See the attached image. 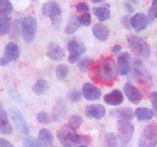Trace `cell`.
Returning a JSON list of instances; mask_svg holds the SVG:
<instances>
[{
	"label": "cell",
	"mask_w": 157,
	"mask_h": 147,
	"mask_svg": "<svg viewBox=\"0 0 157 147\" xmlns=\"http://www.w3.org/2000/svg\"><path fill=\"white\" fill-rule=\"evenodd\" d=\"M38 141L42 145V147H52L53 145V135L49 130L42 129L38 132Z\"/></svg>",
	"instance_id": "44dd1931"
},
{
	"label": "cell",
	"mask_w": 157,
	"mask_h": 147,
	"mask_svg": "<svg viewBox=\"0 0 157 147\" xmlns=\"http://www.w3.org/2000/svg\"><path fill=\"white\" fill-rule=\"evenodd\" d=\"M76 10L78 11V12H81V15L82 13H90L88 11H90V9H88V6H87V4L86 2H78V4H76Z\"/></svg>",
	"instance_id": "f35d334b"
},
{
	"label": "cell",
	"mask_w": 157,
	"mask_h": 147,
	"mask_svg": "<svg viewBox=\"0 0 157 147\" xmlns=\"http://www.w3.org/2000/svg\"><path fill=\"white\" fill-rule=\"evenodd\" d=\"M148 18L151 20H157V0H155L150 7L148 11Z\"/></svg>",
	"instance_id": "d590c367"
},
{
	"label": "cell",
	"mask_w": 157,
	"mask_h": 147,
	"mask_svg": "<svg viewBox=\"0 0 157 147\" xmlns=\"http://www.w3.org/2000/svg\"><path fill=\"white\" fill-rule=\"evenodd\" d=\"M92 64H93L92 58H81V59L77 61V66H78V69H80L82 72H86L87 70H90L91 66H92Z\"/></svg>",
	"instance_id": "f1b7e54d"
},
{
	"label": "cell",
	"mask_w": 157,
	"mask_h": 147,
	"mask_svg": "<svg viewBox=\"0 0 157 147\" xmlns=\"http://www.w3.org/2000/svg\"><path fill=\"white\" fill-rule=\"evenodd\" d=\"M101 94H102L101 89L92 83H85L82 86V96L87 100H96L101 97Z\"/></svg>",
	"instance_id": "4fadbf2b"
},
{
	"label": "cell",
	"mask_w": 157,
	"mask_h": 147,
	"mask_svg": "<svg viewBox=\"0 0 157 147\" xmlns=\"http://www.w3.org/2000/svg\"><path fill=\"white\" fill-rule=\"evenodd\" d=\"M12 12V4L7 0L0 1V16H9Z\"/></svg>",
	"instance_id": "f546056e"
},
{
	"label": "cell",
	"mask_w": 157,
	"mask_h": 147,
	"mask_svg": "<svg viewBox=\"0 0 157 147\" xmlns=\"http://www.w3.org/2000/svg\"><path fill=\"white\" fill-rule=\"evenodd\" d=\"M81 96H82V93L75 89V91H71V92H69V94H67V98H69L71 102L76 103V102H80V100H81Z\"/></svg>",
	"instance_id": "e575fe53"
},
{
	"label": "cell",
	"mask_w": 157,
	"mask_h": 147,
	"mask_svg": "<svg viewBox=\"0 0 157 147\" xmlns=\"http://www.w3.org/2000/svg\"><path fill=\"white\" fill-rule=\"evenodd\" d=\"M135 115L137 118V120L140 121H147V120H151L155 115V113L148 109V108H145V107H140L135 110Z\"/></svg>",
	"instance_id": "7402d4cb"
},
{
	"label": "cell",
	"mask_w": 157,
	"mask_h": 147,
	"mask_svg": "<svg viewBox=\"0 0 157 147\" xmlns=\"http://www.w3.org/2000/svg\"><path fill=\"white\" fill-rule=\"evenodd\" d=\"M157 146V124L152 123L145 126L141 138L139 141V147H156Z\"/></svg>",
	"instance_id": "277c9868"
},
{
	"label": "cell",
	"mask_w": 157,
	"mask_h": 147,
	"mask_svg": "<svg viewBox=\"0 0 157 147\" xmlns=\"http://www.w3.org/2000/svg\"><path fill=\"white\" fill-rule=\"evenodd\" d=\"M42 12H43L44 16L50 17L52 21L58 20V18H61V9H60V6H59L56 2H54V1H49V2L43 4V6H42Z\"/></svg>",
	"instance_id": "30bf717a"
},
{
	"label": "cell",
	"mask_w": 157,
	"mask_h": 147,
	"mask_svg": "<svg viewBox=\"0 0 157 147\" xmlns=\"http://www.w3.org/2000/svg\"><path fill=\"white\" fill-rule=\"evenodd\" d=\"M134 70H135V76L140 81H150L148 75L146 74V71L144 70V66L140 62H135L134 64Z\"/></svg>",
	"instance_id": "484cf974"
},
{
	"label": "cell",
	"mask_w": 157,
	"mask_h": 147,
	"mask_svg": "<svg viewBox=\"0 0 157 147\" xmlns=\"http://www.w3.org/2000/svg\"><path fill=\"white\" fill-rule=\"evenodd\" d=\"M121 23H123V26L125 27V29H130V28H132V26H131V18H130L129 16H123V18H121Z\"/></svg>",
	"instance_id": "60d3db41"
},
{
	"label": "cell",
	"mask_w": 157,
	"mask_h": 147,
	"mask_svg": "<svg viewBox=\"0 0 157 147\" xmlns=\"http://www.w3.org/2000/svg\"><path fill=\"white\" fill-rule=\"evenodd\" d=\"M147 23H148V17H147L145 13L139 12V13H135V15L131 17V26H132V28L136 29V31H142V29H145L146 26H147Z\"/></svg>",
	"instance_id": "2e32d148"
},
{
	"label": "cell",
	"mask_w": 157,
	"mask_h": 147,
	"mask_svg": "<svg viewBox=\"0 0 157 147\" xmlns=\"http://www.w3.org/2000/svg\"><path fill=\"white\" fill-rule=\"evenodd\" d=\"M18 56H20V49H18L17 44L13 43V42H9V43L5 45L4 55H2V58L0 59V64H1L2 66H5L7 62L17 60Z\"/></svg>",
	"instance_id": "ba28073f"
},
{
	"label": "cell",
	"mask_w": 157,
	"mask_h": 147,
	"mask_svg": "<svg viewBox=\"0 0 157 147\" xmlns=\"http://www.w3.org/2000/svg\"><path fill=\"white\" fill-rule=\"evenodd\" d=\"M32 89H33L34 94L40 96V94H43V93L47 92V89H48V83H47L45 80L39 78V80L36 81V83L33 85V88H32Z\"/></svg>",
	"instance_id": "cb8c5ba5"
},
{
	"label": "cell",
	"mask_w": 157,
	"mask_h": 147,
	"mask_svg": "<svg viewBox=\"0 0 157 147\" xmlns=\"http://www.w3.org/2000/svg\"><path fill=\"white\" fill-rule=\"evenodd\" d=\"M118 132L121 143L125 146L128 142H130L134 135V125L131 121H118Z\"/></svg>",
	"instance_id": "9c48e42d"
},
{
	"label": "cell",
	"mask_w": 157,
	"mask_h": 147,
	"mask_svg": "<svg viewBox=\"0 0 157 147\" xmlns=\"http://www.w3.org/2000/svg\"><path fill=\"white\" fill-rule=\"evenodd\" d=\"M66 114V107L63 102L59 103V107L56 105L54 109H53V116H54V121H59L64 118V115Z\"/></svg>",
	"instance_id": "4316f807"
},
{
	"label": "cell",
	"mask_w": 157,
	"mask_h": 147,
	"mask_svg": "<svg viewBox=\"0 0 157 147\" xmlns=\"http://www.w3.org/2000/svg\"><path fill=\"white\" fill-rule=\"evenodd\" d=\"M118 67H115L114 61L110 58H103L96 66L92 72V77L94 81H99L104 85H110L117 78Z\"/></svg>",
	"instance_id": "6da1fadb"
},
{
	"label": "cell",
	"mask_w": 157,
	"mask_h": 147,
	"mask_svg": "<svg viewBox=\"0 0 157 147\" xmlns=\"http://www.w3.org/2000/svg\"><path fill=\"white\" fill-rule=\"evenodd\" d=\"M81 124H82V118H81L80 115H72V116L69 119V121H67L66 125H67L70 129L76 130L77 127H80Z\"/></svg>",
	"instance_id": "d6a6232c"
},
{
	"label": "cell",
	"mask_w": 157,
	"mask_h": 147,
	"mask_svg": "<svg viewBox=\"0 0 157 147\" xmlns=\"http://www.w3.org/2000/svg\"><path fill=\"white\" fill-rule=\"evenodd\" d=\"M92 32H93V36L99 39L101 42H104L108 39V36H109V29L107 26H104L103 23H96L93 27H92Z\"/></svg>",
	"instance_id": "ac0fdd59"
},
{
	"label": "cell",
	"mask_w": 157,
	"mask_h": 147,
	"mask_svg": "<svg viewBox=\"0 0 157 147\" xmlns=\"http://www.w3.org/2000/svg\"><path fill=\"white\" fill-rule=\"evenodd\" d=\"M37 33V21L33 16H27L21 21V34L26 43L33 42Z\"/></svg>",
	"instance_id": "5b68a950"
},
{
	"label": "cell",
	"mask_w": 157,
	"mask_h": 147,
	"mask_svg": "<svg viewBox=\"0 0 157 147\" xmlns=\"http://www.w3.org/2000/svg\"><path fill=\"white\" fill-rule=\"evenodd\" d=\"M11 27V21L9 16H0V33L4 36L6 33H9Z\"/></svg>",
	"instance_id": "83f0119b"
},
{
	"label": "cell",
	"mask_w": 157,
	"mask_h": 147,
	"mask_svg": "<svg viewBox=\"0 0 157 147\" xmlns=\"http://www.w3.org/2000/svg\"><path fill=\"white\" fill-rule=\"evenodd\" d=\"M80 26H81V24H80L78 17H76L75 15H71L70 18H69V21H67L65 33H67V34H72V33H75V32L78 29Z\"/></svg>",
	"instance_id": "603a6c76"
},
{
	"label": "cell",
	"mask_w": 157,
	"mask_h": 147,
	"mask_svg": "<svg viewBox=\"0 0 157 147\" xmlns=\"http://www.w3.org/2000/svg\"><path fill=\"white\" fill-rule=\"evenodd\" d=\"M0 147H13V145L5 138H0Z\"/></svg>",
	"instance_id": "b9f144b4"
},
{
	"label": "cell",
	"mask_w": 157,
	"mask_h": 147,
	"mask_svg": "<svg viewBox=\"0 0 157 147\" xmlns=\"http://www.w3.org/2000/svg\"><path fill=\"white\" fill-rule=\"evenodd\" d=\"M47 55L49 59L54 60V61H60L65 58V51L64 49L56 44V43H49L48 48H47Z\"/></svg>",
	"instance_id": "7c38bea8"
},
{
	"label": "cell",
	"mask_w": 157,
	"mask_h": 147,
	"mask_svg": "<svg viewBox=\"0 0 157 147\" xmlns=\"http://www.w3.org/2000/svg\"><path fill=\"white\" fill-rule=\"evenodd\" d=\"M85 114L88 116V118H92V119H96V120H99L104 116L105 114V108L101 104H91V105H87L86 107V110H85Z\"/></svg>",
	"instance_id": "5bb4252c"
},
{
	"label": "cell",
	"mask_w": 157,
	"mask_h": 147,
	"mask_svg": "<svg viewBox=\"0 0 157 147\" xmlns=\"http://www.w3.org/2000/svg\"><path fill=\"white\" fill-rule=\"evenodd\" d=\"M78 147H87L86 145H82V146H78Z\"/></svg>",
	"instance_id": "f6af8a7d"
},
{
	"label": "cell",
	"mask_w": 157,
	"mask_h": 147,
	"mask_svg": "<svg viewBox=\"0 0 157 147\" xmlns=\"http://www.w3.org/2000/svg\"><path fill=\"white\" fill-rule=\"evenodd\" d=\"M124 93L128 97V99L132 103V104H139L142 100V93L141 91L135 87L131 83H125L124 85Z\"/></svg>",
	"instance_id": "8fae6325"
},
{
	"label": "cell",
	"mask_w": 157,
	"mask_h": 147,
	"mask_svg": "<svg viewBox=\"0 0 157 147\" xmlns=\"http://www.w3.org/2000/svg\"><path fill=\"white\" fill-rule=\"evenodd\" d=\"M118 72L120 75H128L130 72V55L128 53H121L118 56Z\"/></svg>",
	"instance_id": "9a60e30c"
},
{
	"label": "cell",
	"mask_w": 157,
	"mask_h": 147,
	"mask_svg": "<svg viewBox=\"0 0 157 147\" xmlns=\"http://www.w3.org/2000/svg\"><path fill=\"white\" fill-rule=\"evenodd\" d=\"M104 102L107 103V104H110V105H119V104H121L123 103V100H124V96H123V93L120 92V91H112L110 93H108V94H105L104 96Z\"/></svg>",
	"instance_id": "d6986e66"
},
{
	"label": "cell",
	"mask_w": 157,
	"mask_h": 147,
	"mask_svg": "<svg viewBox=\"0 0 157 147\" xmlns=\"http://www.w3.org/2000/svg\"><path fill=\"white\" fill-rule=\"evenodd\" d=\"M110 5L108 2L102 4L101 6H97L93 9V15L99 20V21H107L110 17Z\"/></svg>",
	"instance_id": "e0dca14e"
},
{
	"label": "cell",
	"mask_w": 157,
	"mask_h": 147,
	"mask_svg": "<svg viewBox=\"0 0 157 147\" xmlns=\"http://www.w3.org/2000/svg\"><path fill=\"white\" fill-rule=\"evenodd\" d=\"M23 147H42V145L39 143V141L34 137H27L23 141Z\"/></svg>",
	"instance_id": "836d02e7"
},
{
	"label": "cell",
	"mask_w": 157,
	"mask_h": 147,
	"mask_svg": "<svg viewBox=\"0 0 157 147\" xmlns=\"http://www.w3.org/2000/svg\"><path fill=\"white\" fill-rule=\"evenodd\" d=\"M124 5H125V6H126V7H128V9H129V11H130V12H131V11H134V9H132V7H131V5H130V4H129V2H125V4H124Z\"/></svg>",
	"instance_id": "ee69618b"
},
{
	"label": "cell",
	"mask_w": 157,
	"mask_h": 147,
	"mask_svg": "<svg viewBox=\"0 0 157 147\" xmlns=\"http://www.w3.org/2000/svg\"><path fill=\"white\" fill-rule=\"evenodd\" d=\"M121 50V45H114L113 48H112V51L113 53H118V51H120Z\"/></svg>",
	"instance_id": "7bdbcfd3"
},
{
	"label": "cell",
	"mask_w": 157,
	"mask_h": 147,
	"mask_svg": "<svg viewBox=\"0 0 157 147\" xmlns=\"http://www.w3.org/2000/svg\"><path fill=\"white\" fill-rule=\"evenodd\" d=\"M150 102H151V104L155 109V114L157 115V91H155L150 94Z\"/></svg>",
	"instance_id": "ab89813d"
},
{
	"label": "cell",
	"mask_w": 157,
	"mask_h": 147,
	"mask_svg": "<svg viewBox=\"0 0 157 147\" xmlns=\"http://www.w3.org/2000/svg\"><path fill=\"white\" fill-rule=\"evenodd\" d=\"M128 43H129V47H130L131 51L136 56H139V58H148V55H150V45L145 39L130 34V36H128Z\"/></svg>",
	"instance_id": "3957f363"
},
{
	"label": "cell",
	"mask_w": 157,
	"mask_h": 147,
	"mask_svg": "<svg viewBox=\"0 0 157 147\" xmlns=\"http://www.w3.org/2000/svg\"><path fill=\"white\" fill-rule=\"evenodd\" d=\"M115 114L118 116V121H131V119L134 116V113L130 108H123V109L118 110Z\"/></svg>",
	"instance_id": "d4e9b609"
},
{
	"label": "cell",
	"mask_w": 157,
	"mask_h": 147,
	"mask_svg": "<svg viewBox=\"0 0 157 147\" xmlns=\"http://www.w3.org/2000/svg\"><path fill=\"white\" fill-rule=\"evenodd\" d=\"M104 146L105 147H118V137L115 134L109 132L105 135L104 138Z\"/></svg>",
	"instance_id": "4dcf8cb0"
},
{
	"label": "cell",
	"mask_w": 157,
	"mask_h": 147,
	"mask_svg": "<svg viewBox=\"0 0 157 147\" xmlns=\"http://www.w3.org/2000/svg\"><path fill=\"white\" fill-rule=\"evenodd\" d=\"M78 21L81 26H88L91 23V16L90 13H82L78 16Z\"/></svg>",
	"instance_id": "8d00e7d4"
},
{
	"label": "cell",
	"mask_w": 157,
	"mask_h": 147,
	"mask_svg": "<svg viewBox=\"0 0 157 147\" xmlns=\"http://www.w3.org/2000/svg\"><path fill=\"white\" fill-rule=\"evenodd\" d=\"M37 120L40 123V124H48L49 123V115L45 113V111H39L37 114Z\"/></svg>",
	"instance_id": "74e56055"
},
{
	"label": "cell",
	"mask_w": 157,
	"mask_h": 147,
	"mask_svg": "<svg viewBox=\"0 0 157 147\" xmlns=\"http://www.w3.org/2000/svg\"><path fill=\"white\" fill-rule=\"evenodd\" d=\"M69 74V67L64 64H60L56 66L55 69V75H56V78L58 80H64Z\"/></svg>",
	"instance_id": "1f68e13d"
},
{
	"label": "cell",
	"mask_w": 157,
	"mask_h": 147,
	"mask_svg": "<svg viewBox=\"0 0 157 147\" xmlns=\"http://www.w3.org/2000/svg\"><path fill=\"white\" fill-rule=\"evenodd\" d=\"M58 138L64 147H78L82 145L87 146L91 142L90 136L78 135V134H76L75 130L70 129L67 125H64L58 131Z\"/></svg>",
	"instance_id": "7a4b0ae2"
},
{
	"label": "cell",
	"mask_w": 157,
	"mask_h": 147,
	"mask_svg": "<svg viewBox=\"0 0 157 147\" xmlns=\"http://www.w3.org/2000/svg\"><path fill=\"white\" fill-rule=\"evenodd\" d=\"M10 116H11V120H12L15 127L17 129V131L20 134H22V135H28L29 134L28 124H27L26 119L23 118V115L20 110H17L16 108H11L10 109Z\"/></svg>",
	"instance_id": "8992f818"
},
{
	"label": "cell",
	"mask_w": 157,
	"mask_h": 147,
	"mask_svg": "<svg viewBox=\"0 0 157 147\" xmlns=\"http://www.w3.org/2000/svg\"><path fill=\"white\" fill-rule=\"evenodd\" d=\"M0 131L4 135H10L12 132V126L7 119V114L4 108L0 109Z\"/></svg>",
	"instance_id": "ffe728a7"
},
{
	"label": "cell",
	"mask_w": 157,
	"mask_h": 147,
	"mask_svg": "<svg viewBox=\"0 0 157 147\" xmlns=\"http://www.w3.org/2000/svg\"><path fill=\"white\" fill-rule=\"evenodd\" d=\"M67 49H69V53H70L69 54V62H71V64L77 62L80 60L81 55L86 51V47L76 39H71L67 43Z\"/></svg>",
	"instance_id": "52a82bcc"
}]
</instances>
